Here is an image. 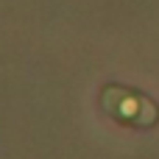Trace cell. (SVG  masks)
Segmentation results:
<instances>
[{
    "mask_svg": "<svg viewBox=\"0 0 159 159\" xmlns=\"http://www.w3.org/2000/svg\"><path fill=\"white\" fill-rule=\"evenodd\" d=\"M103 103H106V109L112 115H117L129 126H151L159 117V109L145 95L131 92V89H123V87H106Z\"/></svg>",
    "mask_w": 159,
    "mask_h": 159,
    "instance_id": "6da1fadb",
    "label": "cell"
}]
</instances>
